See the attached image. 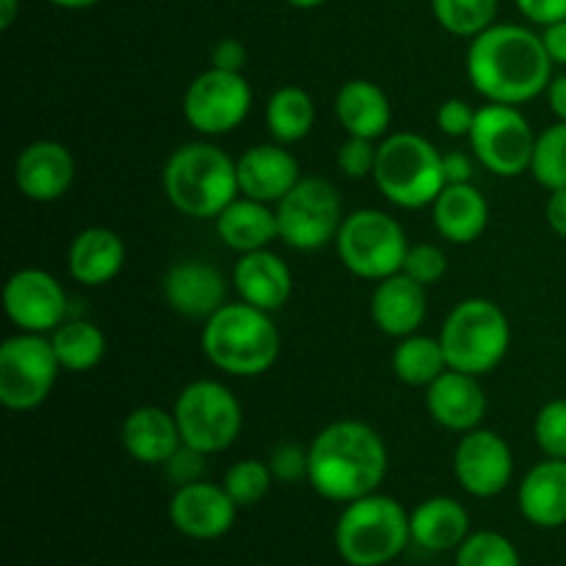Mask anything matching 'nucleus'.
I'll return each mask as SVG.
<instances>
[{"mask_svg":"<svg viewBox=\"0 0 566 566\" xmlns=\"http://www.w3.org/2000/svg\"><path fill=\"white\" fill-rule=\"evenodd\" d=\"M50 343H53L61 370H70V374H86L97 368L108 348L103 329L83 318H66L59 329L50 332Z\"/></svg>","mask_w":566,"mask_h":566,"instance_id":"31","label":"nucleus"},{"mask_svg":"<svg viewBox=\"0 0 566 566\" xmlns=\"http://www.w3.org/2000/svg\"><path fill=\"white\" fill-rule=\"evenodd\" d=\"M119 437L127 457L136 459L138 464H160V468L182 446L175 412H166L160 407H136L127 412Z\"/></svg>","mask_w":566,"mask_h":566,"instance_id":"23","label":"nucleus"},{"mask_svg":"<svg viewBox=\"0 0 566 566\" xmlns=\"http://www.w3.org/2000/svg\"><path fill=\"white\" fill-rule=\"evenodd\" d=\"M431 221L448 243H475L490 224V202L473 182L446 186L431 202Z\"/></svg>","mask_w":566,"mask_h":566,"instance_id":"26","label":"nucleus"},{"mask_svg":"<svg viewBox=\"0 0 566 566\" xmlns=\"http://www.w3.org/2000/svg\"><path fill=\"white\" fill-rule=\"evenodd\" d=\"M475 114H479V108H473L468 99L451 97L437 108L434 119H437V127H440L446 136L470 138V133H473V125H475Z\"/></svg>","mask_w":566,"mask_h":566,"instance_id":"41","label":"nucleus"},{"mask_svg":"<svg viewBox=\"0 0 566 566\" xmlns=\"http://www.w3.org/2000/svg\"><path fill=\"white\" fill-rule=\"evenodd\" d=\"M376 155H379V142L348 136L337 149V166L352 180H365V177H374Z\"/></svg>","mask_w":566,"mask_h":566,"instance_id":"39","label":"nucleus"},{"mask_svg":"<svg viewBox=\"0 0 566 566\" xmlns=\"http://www.w3.org/2000/svg\"><path fill=\"white\" fill-rule=\"evenodd\" d=\"M164 193L188 219H216L241 197L235 160L210 142L182 144L164 166Z\"/></svg>","mask_w":566,"mask_h":566,"instance_id":"4","label":"nucleus"},{"mask_svg":"<svg viewBox=\"0 0 566 566\" xmlns=\"http://www.w3.org/2000/svg\"><path fill=\"white\" fill-rule=\"evenodd\" d=\"M48 3L59 6V9H72V11H77V9H92V6H97L99 0H48Z\"/></svg>","mask_w":566,"mask_h":566,"instance_id":"50","label":"nucleus"},{"mask_svg":"<svg viewBox=\"0 0 566 566\" xmlns=\"http://www.w3.org/2000/svg\"><path fill=\"white\" fill-rule=\"evenodd\" d=\"M265 125H269L271 138L276 144L291 147V144L304 142L315 125L313 94L302 86L276 88L265 105Z\"/></svg>","mask_w":566,"mask_h":566,"instance_id":"30","label":"nucleus"},{"mask_svg":"<svg viewBox=\"0 0 566 566\" xmlns=\"http://www.w3.org/2000/svg\"><path fill=\"white\" fill-rule=\"evenodd\" d=\"M457 566H523L520 551L501 531H475L457 547Z\"/></svg>","mask_w":566,"mask_h":566,"instance_id":"35","label":"nucleus"},{"mask_svg":"<svg viewBox=\"0 0 566 566\" xmlns=\"http://www.w3.org/2000/svg\"><path fill=\"white\" fill-rule=\"evenodd\" d=\"M470 149L495 177H520L531 171L536 133L517 105L486 103L475 114Z\"/></svg>","mask_w":566,"mask_h":566,"instance_id":"12","label":"nucleus"},{"mask_svg":"<svg viewBox=\"0 0 566 566\" xmlns=\"http://www.w3.org/2000/svg\"><path fill=\"white\" fill-rule=\"evenodd\" d=\"M520 514L536 528L566 525V459H542L520 481Z\"/></svg>","mask_w":566,"mask_h":566,"instance_id":"24","label":"nucleus"},{"mask_svg":"<svg viewBox=\"0 0 566 566\" xmlns=\"http://www.w3.org/2000/svg\"><path fill=\"white\" fill-rule=\"evenodd\" d=\"M164 470L175 486L193 484V481L205 479V470H208V457H205L202 451H197V448H191L182 442V446L175 451V457L164 464Z\"/></svg>","mask_w":566,"mask_h":566,"instance_id":"42","label":"nucleus"},{"mask_svg":"<svg viewBox=\"0 0 566 566\" xmlns=\"http://www.w3.org/2000/svg\"><path fill=\"white\" fill-rule=\"evenodd\" d=\"M426 313H429V296H426V285L415 282L403 271L379 280L370 296V318H374L376 329L385 332L387 337L415 335L423 326Z\"/></svg>","mask_w":566,"mask_h":566,"instance_id":"21","label":"nucleus"},{"mask_svg":"<svg viewBox=\"0 0 566 566\" xmlns=\"http://www.w3.org/2000/svg\"><path fill=\"white\" fill-rule=\"evenodd\" d=\"M61 363L48 335L6 337L0 346V403L11 412L42 407L59 381Z\"/></svg>","mask_w":566,"mask_h":566,"instance_id":"11","label":"nucleus"},{"mask_svg":"<svg viewBox=\"0 0 566 566\" xmlns=\"http://www.w3.org/2000/svg\"><path fill=\"white\" fill-rule=\"evenodd\" d=\"M412 542L426 553L457 551L470 536V514L457 497L437 495L409 512Z\"/></svg>","mask_w":566,"mask_h":566,"instance_id":"29","label":"nucleus"},{"mask_svg":"<svg viewBox=\"0 0 566 566\" xmlns=\"http://www.w3.org/2000/svg\"><path fill=\"white\" fill-rule=\"evenodd\" d=\"M448 370L446 352H442L440 337L415 335L401 337L392 352V374L409 387H429Z\"/></svg>","mask_w":566,"mask_h":566,"instance_id":"32","label":"nucleus"},{"mask_svg":"<svg viewBox=\"0 0 566 566\" xmlns=\"http://www.w3.org/2000/svg\"><path fill=\"white\" fill-rule=\"evenodd\" d=\"M238 517V503L221 484L193 481L177 486L169 501V520L182 536L197 542H213L230 534Z\"/></svg>","mask_w":566,"mask_h":566,"instance_id":"16","label":"nucleus"},{"mask_svg":"<svg viewBox=\"0 0 566 566\" xmlns=\"http://www.w3.org/2000/svg\"><path fill=\"white\" fill-rule=\"evenodd\" d=\"M307 481L324 501L352 503L379 492L390 468V453L374 426L363 420H335L313 437L307 448Z\"/></svg>","mask_w":566,"mask_h":566,"instance_id":"2","label":"nucleus"},{"mask_svg":"<svg viewBox=\"0 0 566 566\" xmlns=\"http://www.w3.org/2000/svg\"><path fill=\"white\" fill-rule=\"evenodd\" d=\"M125 265V241L108 227H86L66 249V269L75 282L103 287L116 280Z\"/></svg>","mask_w":566,"mask_h":566,"instance_id":"27","label":"nucleus"},{"mask_svg":"<svg viewBox=\"0 0 566 566\" xmlns=\"http://www.w3.org/2000/svg\"><path fill=\"white\" fill-rule=\"evenodd\" d=\"M542 42L556 66H566V20L542 28Z\"/></svg>","mask_w":566,"mask_h":566,"instance_id":"46","label":"nucleus"},{"mask_svg":"<svg viewBox=\"0 0 566 566\" xmlns=\"http://www.w3.org/2000/svg\"><path fill=\"white\" fill-rule=\"evenodd\" d=\"M171 412L180 426L182 442L205 457L227 451L241 437V401L230 387L216 379H197L182 387Z\"/></svg>","mask_w":566,"mask_h":566,"instance_id":"9","label":"nucleus"},{"mask_svg":"<svg viewBox=\"0 0 566 566\" xmlns=\"http://www.w3.org/2000/svg\"><path fill=\"white\" fill-rule=\"evenodd\" d=\"M453 475L473 497H497L514 475L512 446L492 429H473L462 434L453 451Z\"/></svg>","mask_w":566,"mask_h":566,"instance_id":"15","label":"nucleus"},{"mask_svg":"<svg viewBox=\"0 0 566 566\" xmlns=\"http://www.w3.org/2000/svg\"><path fill=\"white\" fill-rule=\"evenodd\" d=\"M448 368L486 376L506 359L512 348V324L501 304L490 298H464L448 313L440 332Z\"/></svg>","mask_w":566,"mask_h":566,"instance_id":"7","label":"nucleus"},{"mask_svg":"<svg viewBox=\"0 0 566 566\" xmlns=\"http://www.w3.org/2000/svg\"><path fill=\"white\" fill-rule=\"evenodd\" d=\"M238 166V188L243 197L258 199V202L276 205L298 180L302 169L298 160L285 144H252L241 158Z\"/></svg>","mask_w":566,"mask_h":566,"instance_id":"20","label":"nucleus"},{"mask_svg":"<svg viewBox=\"0 0 566 566\" xmlns=\"http://www.w3.org/2000/svg\"><path fill=\"white\" fill-rule=\"evenodd\" d=\"M545 219H547V227L566 241V188H556V191H551V197H547L545 202Z\"/></svg>","mask_w":566,"mask_h":566,"instance_id":"47","label":"nucleus"},{"mask_svg":"<svg viewBox=\"0 0 566 566\" xmlns=\"http://www.w3.org/2000/svg\"><path fill=\"white\" fill-rule=\"evenodd\" d=\"M486 407L490 401L481 387V376L448 368L440 379L426 387V409H429L431 420L457 434L479 429Z\"/></svg>","mask_w":566,"mask_h":566,"instance_id":"18","label":"nucleus"},{"mask_svg":"<svg viewBox=\"0 0 566 566\" xmlns=\"http://www.w3.org/2000/svg\"><path fill=\"white\" fill-rule=\"evenodd\" d=\"M164 298L175 313L208 321L227 304V280L205 260H180L166 271Z\"/></svg>","mask_w":566,"mask_h":566,"instance_id":"19","label":"nucleus"},{"mask_svg":"<svg viewBox=\"0 0 566 566\" xmlns=\"http://www.w3.org/2000/svg\"><path fill=\"white\" fill-rule=\"evenodd\" d=\"M247 59V48H243L238 39H221V42H216L213 50H210V66L224 72H243Z\"/></svg>","mask_w":566,"mask_h":566,"instance_id":"44","label":"nucleus"},{"mask_svg":"<svg viewBox=\"0 0 566 566\" xmlns=\"http://www.w3.org/2000/svg\"><path fill=\"white\" fill-rule=\"evenodd\" d=\"M497 6L501 0H431V14L451 36L473 39L495 25Z\"/></svg>","mask_w":566,"mask_h":566,"instance_id":"33","label":"nucleus"},{"mask_svg":"<svg viewBox=\"0 0 566 566\" xmlns=\"http://www.w3.org/2000/svg\"><path fill=\"white\" fill-rule=\"evenodd\" d=\"M269 468L274 481L282 484H298V481H307L310 473V453L307 448L296 446V442H280L274 446L269 457Z\"/></svg>","mask_w":566,"mask_h":566,"instance_id":"40","label":"nucleus"},{"mask_svg":"<svg viewBox=\"0 0 566 566\" xmlns=\"http://www.w3.org/2000/svg\"><path fill=\"white\" fill-rule=\"evenodd\" d=\"M531 175L547 191L566 188V122H556L536 133Z\"/></svg>","mask_w":566,"mask_h":566,"instance_id":"34","label":"nucleus"},{"mask_svg":"<svg viewBox=\"0 0 566 566\" xmlns=\"http://www.w3.org/2000/svg\"><path fill=\"white\" fill-rule=\"evenodd\" d=\"M534 440L551 459H566V398H553L536 412Z\"/></svg>","mask_w":566,"mask_h":566,"instance_id":"37","label":"nucleus"},{"mask_svg":"<svg viewBox=\"0 0 566 566\" xmlns=\"http://www.w3.org/2000/svg\"><path fill=\"white\" fill-rule=\"evenodd\" d=\"M285 3H291L293 9H318L326 0H285Z\"/></svg>","mask_w":566,"mask_h":566,"instance_id":"51","label":"nucleus"},{"mask_svg":"<svg viewBox=\"0 0 566 566\" xmlns=\"http://www.w3.org/2000/svg\"><path fill=\"white\" fill-rule=\"evenodd\" d=\"M254 94L243 72H199L182 94V116L199 136H227L243 125Z\"/></svg>","mask_w":566,"mask_h":566,"instance_id":"13","label":"nucleus"},{"mask_svg":"<svg viewBox=\"0 0 566 566\" xmlns=\"http://www.w3.org/2000/svg\"><path fill=\"white\" fill-rule=\"evenodd\" d=\"M280 348L282 337L271 313L247 302L224 304L202 326V352L210 365L241 379L269 374Z\"/></svg>","mask_w":566,"mask_h":566,"instance_id":"3","label":"nucleus"},{"mask_svg":"<svg viewBox=\"0 0 566 566\" xmlns=\"http://www.w3.org/2000/svg\"><path fill=\"white\" fill-rule=\"evenodd\" d=\"M3 310L20 332L50 335L70 318V298L50 271L20 269L6 282Z\"/></svg>","mask_w":566,"mask_h":566,"instance_id":"14","label":"nucleus"},{"mask_svg":"<svg viewBox=\"0 0 566 566\" xmlns=\"http://www.w3.org/2000/svg\"><path fill=\"white\" fill-rule=\"evenodd\" d=\"M271 484H274V475H271L269 462H260V459H241V462L227 470L224 481H221V486L238 503V509L254 506V503L263 501L269 495Z\"/></svg>","mask_w":566,"mask_h":566,"instance_id":"36","label":"nucleus"},{"mask_svg":"<svg viewBox=\"0 0 566 566\" xmlns=\"http://www.w3.org/2000/svg\"><path fill=\"white\" fill-rule=\"evenodd\" d=\"M274 210L280 241L296 252H318L335 243L346 219L340 193L324 177H302Z\"/></svg>","mask_w":566,"mask_h":566,"instance_id":"10","label":"nucleus"},{"mask_svg":"<svg viewBox=\"0 0 566 566\" xmlns=\"http://www.w3.org/2000/svg\"><path fill=\"white\" fill-rule=\"evenodd\" d=\"M232 285H235L241 302L265 310V313H276L291 302V265L271 249L247 252L238 258L235 269H232Z\"/></svg>","mask_w":566,"mask_h":566,"instance_id":"22","label":"nucleus"},{"mask_svg":"<svg viewBox=\"0 0 566 566\" xmlns=\"http://www.w3.org/2000/svg\"><path fill=\"white\" fill-rule=\"evenodd\" d=\"M409 542V512L381 492L346 503L335 525V547L348 566H387Z\"/></svg>","mask_w":566,"mask_h":566,"instance_id":"5","label":"nucleus"},{"mask_svg":"<svg viewBox=\"0 0 566 566\" xmlns=\"http://www.w3.org/2000/svg\"><path fill=\"white\" fill-rule=\"evenodd\" d=\"M75 180V158L70 147L53 138L31 142L14 160V186L31 202H55Z\"/></svg>","mask_w":566,"mask_h":566,"instance_id":"17","label":"nucleus"},{"mask_svg":"<svg viewBox=\"0 0 566 566\" xmlns=\"http://www.w3.org/2000/svg\"><path fill=\"white\" fill-rule=\"evenodd\" d=\"M553 61L542 33L525 25L495 22L470 39L468 81L486 103L523 105L547 92L553 81Z\"/></svg>","mask_w":566,"mask_h":566,"instance_id":"1","label":"nucleus"},{"mask_svg":"<svg viewBox=\"0 0 566 566\" xmlns=\"http://www.w3.org/2000/svg\"><path fill=\"white\" fill-rule=\"evenodd\" d=\"M17 11H20V0H0V28L9 31L11 22L17 20Z\"/></svg>","mask_w":566,"mask_h":566,"instance_id":"49","label":"nucleus"},{"mask_svg":"<svg viewBox=\"0 0 566 566\" xmlns=\"http://www.w3.org/2000/svg\"><path fill=\"white\" fill-rule=\"evenodd\" d=\"M547 105L558 122H566V75H556L547 86Z\"/></svg>","mask_w":566,"mask_h":566,"instance_id":"48","label":"nucleus"},{"mask_svg":"<svg viewBox=\"0 0 566 566\" xmlns=\"http://www.w3.org/2000/svg\"><path fill=\"white\" fill-rule=\"evenodd\" d=\"M374 182L396 208H431L437 193L446 188L442 153L420 133H390L379 142Z\"/></svg>","mask_w":566,"mask_h":566,"instance_id":"6","label":"nucleus"},{"mask_svg":"<svg viewBox=\"0 0 566 566\" xmlns=\"http://www.w3.org/2000/svg\"><path fill=\"white\" fill-rule=\"evenodd\" d=\"M475 160H479L475 155L462 153V149L442 153V175H446V186H457V182H473Z\"/></svg>","mask_w":566,"mask_h":566,"instance_id":"45","label":"nucleus"},{"mask_svg":"<svg viewBox=\"0 0 566 566\" xmlns=\"http://www.w3.org/2000/svg\"><path fill=\"white\" fill-rule=\"evenodd\" d=\"M401 271L420 285L431 287L448 274V258L434 243H415V247H409Z\"/></svg>","mask_w":566,"mask_h":566,"instance_id":"38","label":"nucleus"},{"mask_svg":"<svg viewBox=\"0 0 566 566\" xmlns=\"http://www.w3.org/2000/svg\"><path fill=\"white\" fill-rule=\"evenodd\" d=\"M412 243L390 213L376 208H359L346 213L335 238L337 258L348 274L379 282L398 274Z\"/></svg>","mask_w":566,"mask_h":566,"instance_id":"8","label":"nucleus"},{"mask_svg":"<svg viewBox=\"0 0 566 566\" xmlns=\"http://www.w3.org/2000/svg\"><path fill=\"white\" fill-rule=\"evenodd\" d=\"M514 3L531 25L547 28L566 20V0H514Z\"/></svg>","mask_w":566,"mask_h":566,"instance_id":"43","label":"nucleus"},{"mask_svg":"<svg viewBox=\"0 0 566 566\" xmlns=\"http://www.w3.org/2000/svg\"><path fill=\"white\" fill-rule=\"evenodd\" d=\"M216 232L221 243L238 254L260 252L271 243L280 241V224H276V210L258 199L238 197L216 216Z\"/></svg>","mask_w":566,"mask_h":566,"instance_id":"28","label":"nucleus"},{"mask_svg":"<svg viewBox=\"0 0 566 566\" xmlns=\"http://www.w3.org/2000/svg\"><path fill=\"white\" fill-rule=\"evenodd\" d=\"M335 114L346 136L381 142L390 136L392 105L385 88L365 77H354L337 88Z\"/></svg>","mask_w":566,"mask_h":566,"instance_id":"25","label":"nucleus"}]
</instances>
